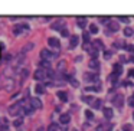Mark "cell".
Wrapping results in <instances>:
<instances>
[{
	"instance_id": "6da1fadb",
	"label": "cell",
	"mask_w": 134,
	"mask_h": 131,
	"mask_svg": "<svg viewBox=\"0 0 134 131\" xmlns=\"http://www.w3.org/2000/svg\"><path fill=\"white\" fill-rule=\"evenodd\" d=\"M23 105H25L23 101L12 104V107L9 108V114H10V115H20V114H22V107H23Z\"/></svg>"
},
{
	"instance_id": "7a4b0ae2",
	"label": "cell",
	"mask_w": 134,
	"mask_h": 131,
	"mask_svg": "<svg viewBox=\"0 0 134 131\" xmlns=\"http://www.w3.org/2000/svg\"><path fill=\"white\" fill-rule=\"evenodd\" d=\"M29 25L27 23H17V25H15V27H13V33L15 35H22L23 32H29Z\"/></svg>"
},
{
	"instance_id": "3957f363",
	"label": "cell",
	"mask_w": 134,
	"mask_h": 131,
	"mask_svg": "<svg viewBox=\"0 0 134 131\" xmlns=\"http://www.w3.org/2000/svg\"><path fill=\"white\" fill-rule=\"evenodd\" d=\"M56 55L55 53H52L50 50L48 49H42L41 50V58H42V61H50L52 58H55Z\"/></svg>"
},
{
	"instance_id": "277c9868",
	"label": "cell",
	"mask_w": 134,
	"mask_h": 131,
	"mask_svg": "<svg viewBox=\"0 0 134 131\" xmlns=\"http://www.w3.org/2000/svg\"><path fill=\"white\" fill-rule=\"evenodd\" d=\"M35 79H36V81H43V79H46L45 69H36V71H35Z\"/></svg>"
},
{
	"instance_id": "5b68a950",
	"label": "cell",
	"mask_w": 134,
	"mask_h": 131,
	"mask_svg": "<svg viewBox=\"0 0 134 131\" xmlns=\"http://www.w3.org/2000/svg\"><path fill=\"white\" fill-rule=\"evenodd\" d=\"M123 101H124L123 95H121V94H117V95L112 98V104L117 107V108H121V107H123Z\"/></svg>"
},
{
	"instance_id": "8992f818",
	"label": "cell",
	"mask_w": 134,
	"mask_h": 131,
	"mask_svg": "<svg viewBox=\"0 0 134 131\" xmlns=\"http://www.w3.org/2000/svg\"><path fill=\"white\" fill-rule=\"evenodd\" d=\"M78 42H79V38H78L76 35H72V36L69 38V48L74 49L75 46H78Z\"/></svg>"
},
{
	"instance_id": "52a82bcc",
	"label": "cell",
	"mask_w": 134,
	"mask_h": 131,
	"mask_svg": "<svg viewBox=\"0 0 134 131\" xmlns=\"http://www.w3.org/2000/svg\"><path fill=\"white\" fill-rule=\"evenodd\" d=\"M118 29H120V23H117V22H110V23H108V30H107V33L117 32Z\"/></svg>"
},
{
	"instance_id": "ba28073f",
	"label": "cell",
	"mask_w": 134,
	"mask_h": 131,
	"mask_svg": "<svg viewBox=\"0 0 134 131\" xmlns=\"http://www.w3.org/2000/svg\"><path fill=\"white\" fill-rule=\"evenodd\" d=\"M48 43H49V46H52L53 49H59V46H61V43L56 38H49L48 39Z\"/></svg>"
},
{
	"instance_id": "9c48e42d",
	"label": "cell",
	"mask_w": 134,
	"mask_h": 131,
	"mask_svg": "<svg viewBox=\"0 0 134 131\" xmlns=\"http://www.w3.org/2000/svg\"><path fill=\"white\" fill-rule=\"evenodd\" d=\"M30 105H32V108L33 109H38V108H41L42 107V101L38 98H32L30 99Z\"/></svg>"
},
{
	"instance_id": "30bf717a",
	"label": "cell",
	"mask_w": 134,
	"mask_h": 131,
	"mask_svg": "<svg viewBox=\"0 0 134 131\" xmlns=\"http://www.w3.org/2000/svg\"><path fill=\"white\" fill-rule=\"evenodd\" d=\"M52 29H53V30H64V22H62V20H58V22L52 23Z\"/></svg>"
},
{
	"instance_id": "8fae6325",
	"label": "cell",
	"mask_w": 134,
	"mask_h": 131,
	"mask_svg": "<svg viewBox=\"0 0 134 131\" xmlns=\"http://www.w3.org/2000/svg\"><path fill=\"white\" fill-rule=\"evenodd\" d=\"M89 68L94 69V71L100 69V62H98V59H91V61H89Z\"/></svg>"
},
{
	"instance_id": "7c38bea8",
	"label": "cell",
	"mask_w": 134,
	"mask_h": 131,
	"mask_svg": "<svg viewBox=\"0 0 134 131\" xmlns=\"http://www.w3.org/2000/svg\"><path fill=\"white\" fill-rule=\"evenodd\" d=\"M59 121H61V124H68L69 121H71V115L69 114H62L61 117H59Z\"/></svg>"
},
{
	"instance_id": "4fadbf2b",
	"label": "cell",
	"mask_w": 134,
	"mask_h": 131,
	"mask_svg": "<svg viewBox=\"0 0 134 131\" xmlns=\"http://www.w3.org/2000/svg\"><path fill=\"white\" fill-rule=\"evenodd\" d=\"M102 112H104V117H105L107 120H111V118H112V114H114L111 108H104V109H102Z\"/></svg>"
},
{
	"instance_id": "5bb4252c",
	"label": "cell",
	"mask_w": 134,
	"mask_h": 131,
	"mask_svg": "<svg viewBox=\"0 0 134 131\" xmlns=\"http://www.w3.org/2000/svg\"><path fill=\"white\" fill-rule=\"evenodd\" d=\"M112 130V125H107V124H101L97 127V131H111Z\"/></svg>"
},
{
	"instance_id": "9a60e30c",
	"label": "cell",
	"mask_w": 134,
	"mask_h": 131,
	"mask_svg": "<svg viewBox=\"0 0 134 131\" xmlns=\"http://www.w3.org/2000/svg\"><path fill=\"white\" fill-rule=\"evenodd\" d=\"M76 25L79 26L81 29H84L85 26H87V19H85V17H78V19H76Z\"/></svg>"
},
{
	"instance_id": "2e32d148",
	"label": "cell",
	"mask_w": 134,
	"mask_h": 131,
	"mask_svg": "<svg viewBox=\"0 0 134 131\" xmlns=\"http://www.w3.org/2000/svg\"><path fill=\"white\" fill-rule=\"evenodd\" d=\"M84 78H85V79H87L88 82H94V81H97V78H98V76H97L95 74H85Z\"/></svg>"
},
{
	"instance_id": "e0dca14e",
	"label": "cell",
	"mask_w": 134,
	"mask_h": 131,
	"mask_svg": "<svg viewBox=\"0 0 134 131\" xmlns=\"http://www.w3.org/2000/svg\"><path fill=\"white\" fill-rule=\"evenodd\" d=\"M112 69H114L112 72H114V74H117L118 76H120V75H121V72H123V68H121V64H115V65L112 66Z\"/></svg>"
},
{
	"instance_id": "ac0fdd59",
	"label": "cell",
	"mask_w": 134,
	"mask_h": 131,
	"mask_svg": "<svg viewBox=\"0 0 134 131\" xmlns=\"http://www.w3.org/2000/svg\"><path fill=\"white\" fill-rule=\"evenodd\" d=\"M35 92L36 94H45V87L43 85H41V84H38V85H35Z\"/></svg>"
},
{
	"instance_id": "d6986e66",
	"label": "cell",
	"mask_w": 134,
	"mask_h": 131,
	"mask_svg": "<svg viewBox=\"0 0 134 131\" xmlns=\"http://www.w3.org/2000/svg\"><path fill=\"white\" fill-rule=\"evenodd\" d=\"M58 98L61 99V101H64V102H67V101H68L67 92H64V91H59V92H58Z\"/></svg>"
},
{
	"instance_id": "ffe728a7",
	"label": "cell",
	"mask_w": 134,
	"mask_h": 131,
	"mask_svg": "<svg viewBox=\"0 0 134 131\" xmlns=\"http://www.w3.org/2000/svg\"><path fill=\"white\" fill-rule=\"evenodd\" d=\"M13 127H16L17 130H22L23 128V120H16L13 123Z\"/></svg>"
},
{
	"instance_id": "44dd1931",
	"label": "cell",
	"mask_w": 134,
	"mask_h": 131,
	"mask_svg": "<svg viewBox=\"0 0 134 131\" xmlns=\"http://www.w3.org/2000/svg\"><path fill=\"white\" fill-rule=\"evenodd\" d=\"M101 104H102V102H101V99H94V102H92L91 105H92V108H95V109H100L101 107Z\"/></svg>"
},
{
	"instance_id": "7402d4cb",
	"label": "cell",
	"mask_w": 134,
	"mask_h": 131,
	"mask_svg": "<svg viewBox=\"0 0 134 131\" xmlns=\"http://www.w3.org/2000/svg\"><path fill=\"white\" fill-rule=\"evenodd\" d=\"M117 79H118V75H117V74H114V72H112V74L108 76V81H111L112 84H114V85L117 84Z\"/></svg>"
},
{
	"instance_id": "603a6c76",
	"label": "cell",
	"mask_w": 134,
	"mask_h": 131,
	"mask_svg": "<svg viewBox=\"0 0 134 131\" xmlns=\"http://www.w3.org/2000/svg\"><path fill=\"white\" fill-rule=\"evenodd\" d=\"M92 45H94V48H95V49H102V42L101 41H98V39H97V41H94L92 42Z\"/></svg>"
},
{
	"instance_id": "cb8c5ba5",
	"label": "cell",
	"mask_w": 134,
	"mask_h": 131,
	"mask_svg": "<svg viewBox=\"0 0 134 131\" xmlns=\"http://www.w3.org/2000/svg\"><path fill=\"white\" fill-rule=\"evenodd\" d=\"M123 33H124V35H126V36H133V35H134L133 29H131V27H128V26H127L126 29H124V30H123Z\"/></svg>"
},
{
	"instance_id": "d4e9b609",
	"label": "cell",
	"mask_w": 134,
	"mask_h": 131,
	"mask_svg": "<svg viewBox=\"0 0 134 131\" xmlns=\"http://www.w3.org/2000/svg\"><path fill=\"white\" fill-rule=\"evenodd\" d=\"M89 32L91 33H98V26L95 25V23H91V25H89Z\"/></svg>"
},
{
	"instance_id": "484cf974",
	"label": "cell",
	"mask_w": 134,
	"mask_h": 131,
	"mask_svg": "<svg viewBox=\"0 0 134 131\" xmlns=\"http://www.w3.org/2000/svg\"><path fill=\"white\" fill-rule=\"evenodd\" d=\"M100 22H101V23H105V25H108V23L111 22V20H110V17H107V16H102V17H100Z\"/></svg>"
},
{
	"instance_id": "4316f807",
	"label": "cell",
	"mask_w": 134,
	"mask_h": 131,
	"mask_svg": "<svg viewBox=\"0 0 134 131\" xmlns=\"http://www.w3.org/2000/svg\"><path fill=\"white\" fill-rule=\"evenodd\" d=\"M89 38H91V36H89V33H88V32L82 33V39H84L85 43H88V42H89Z\"/></svg>"
},
{
	"instance_id": "83f0119b",
	"label": "cell",
	"mask_w": 134,
	"mask_h": 131,
	"mask_svg": "<svg viewBox=\"0 0 134 131\" xmlns=\"http://www.w3.org/2000/svg\"><path fill=\"white\" fill-rule=\"evenodd\" d=\"M118 19H120V22H123V23H130V19L127 16H120Z\"/></svg>"
},
{
	"instance_id": "f1b7e54d",
	"label": "cell",
	"mask_w": 134,
	"mask_h": 131,
	"mask_svg": "<svg viewBox=\"0 0 134 131\" xmlns=\"http://www.w3.org/2000/svg\"><path fill=\"white\" fill-rule=\"evenodd\" d=\"M111 56H112V52H111V50H104V58H105V59H110Z\"/></svg>"
},
{
	"instance_id": "f546056e",
	"label": "cell",
	"mask_w": 134,
	"mask_h": 131,
	"mask_svg": "<svg viewBox=\"0 0 134 131\" xmlns=\"http://www.w3.org/2000/svg\"><path fill=\"white\" fill-rule=\"evenodd\" d=\"M85 117H87L88 120H92V118H94V114H92V111H89V109H88V111H85Z\"/></svg>"
},
{
	"instance_id": "4dcf8cb0",
	"label": "cell",
	"mask_w": 134,
	"mask_h": 131,
	"mask_svg": "<svg viewBox=\"0 0 134 131\" xmlns=\"http://www.w3.org/2000/svg\"><path fill=\"white\" fill-rule=\"evenodd\" d=\"M48 131H58V125H56V124H50Z\"/></svg>"
},
{
	"instance_id": "1f68e13d",
	"label": "cell",
	"mask_w": 134,
	"mask_h": 131,
	"mask_svg": "<svg viewBox=\"0 0 134 131\" xmlns=\"http://www.w3.org/2000/svg\"><path fill=\"white\" fill-rule=\"evenodd\" d=\"M123 131H133V127L130 124H126V125H123Z\"/></svg>"
},
{
	"instance_id": "d6a6232c",
	"label": "cell",
	"mask_w": 134,
	"mask_h": 131,
	"mask_svg": "<svg viewBox=\"0 0 134 131\" xmlns=\"http://www.w3.org/2000/svg\"><path fill=\"white\" fill-rule=\"evenodd\" d=\"M98 88L97 87H92V88H85V92H97Z\"/></svg>"
},
{
	"instance_id": "836d02e7",
	"label": "cell",
	"mask_w": 134,
	"mask_h": 131,
	"mask_svg": "<svg viewBox=\"0 0 134 131\" xmlns=\"http://www.w3.org/2000/svg\"><path fill=\"white\" fill-rule=\"evenodd\" d=\"M82 101H85V102H94V98L92 97H82Z\"/></svg>"
},
{
	"instance_id": "e575fe53",
	"label": "cell",
	"mask_w": 134,
	"mask_h": 131,
	"mask_svg": "<svg viewBox=\"0 0 134 131\" xmlns=\"http://www.w3.org/2000/svg\"><path fill=\"white\" fill-rule=\"evenodd\" d=\"M41 65H42L43 68H46V69H49V61H42Z\"/></svg>"
},
{
	"instance_id": "d590c367",
	"label": "cell",
	"mask_w": 134,
	"mask_h": 131,
	"mask_svg": "<svg viewBox=\"0 0 134 131\" xmlns=\"http://www.w3.org/2000/svg\"><path fill=\"white\" fill-rule=\"evenodd\" d=\"M71 85H72V87H78L79 84H78V81H76V79H74V78H71Z\"/></svg>"
},
{
	"instance_id": "8d00e7d4",
	"label": "cell",
	"mask_w": 134,
	"mask_h": 131,
	"mask_svg": "<svg viewBox=\"0 0 134 131\" xmlns=\"http://www.w3.org/2000/svg\"><path fill=\"white\" fill-rule=\"evenodd\" d=\"M61 33H62V36H65V38H68V36H69V33H68V30H67V29L61 30Z\"/></svg>"
},
{
	"instance_id": "74e56055",
	"label": "cell",
	"mask_w": 134,
	"mask_h": 131,
	"mask_svg": "<svg viewBox=\"0 0 134 131\" xmlns=\"http://www.w3.org/2000/svg\"><path fill=\"white\" fill-rule=\"evenodd\" d=\"M128 76H130V78H134V69H130V71H128Z\"/></svg>"
},
{
	"instance_id": "f35d334b",
	"label": "cell",
	"mask_w": 134,
	"mask_h": 131,
	"mask_svg": "<svg viewBox=\"0 0 134 131\" xmlns=\"http://www.w3.org/2000/svg\"><path fill=\"white\" fill-rule=\"evenodd\" d=\"M128 105H130V107H134V98H130V99H128Z\"/></svg>"
},
{
	"instance_id": "ab89813d",
	"label": "cell",
	"mask_w": 134,
	"mask_h": 131,
	"mask_svg": "<svg viewBox=\"0 0 134 131\" xmlns=\"http://www.w3.org/2000/svg\"><path fill=\"white\" fill-rule=\"evenodd\" d=\"M131 61H133V62H134V56H133V58H131Z\"/></svg>"
},
{
	"instance_id": "60d3db41",
	"label": "cell",
	"mask_w": 134,
	"mask_h": 131,
	"mask_svg": "<svg viewBox=\"0 0 134 131\" xmlns=\"http://www.w3.org/2000/svg\"><path fill=\"white\" fill-rule=\"evenodd\" d=\"M133 120H134V112H133Z\"/></svg>"
},
{
	"instance_id": "b9f144b4",
	"label": "cell",
	"mask_w": 134,
	"mask_h": 131,
	"mask_svg": "<svg viewBox=\"0 0 134 131\" xmlns=\"http://www.w3.org/2000/svg\"><path fill=\"white\" fill-rule=\"evenodd\" d=\"M131 98H134V94H133V97H131Z\"/></svg>"
}]
</instances>
